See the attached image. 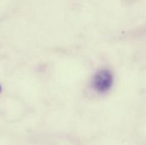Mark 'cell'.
<instances>
[{
	"label": "cell",
	"mask_w": 146,
	"mask_h": 145,
	"mask_svg": "<svg viewBox=\"0 0 146 145\" xmlns=\"http://www.w3.org/2000/svg\"><path fill=\"white\" fill-rule=\"evenodd\" d=\"M114 76L108 69H102L96 73L92 80V87L99 93H106L111 89Z\"/></svg>",
	"instance_id": "obj_1"
},
{
	"label": "cell",
	"mask_w": 146,
	"mask_h": 145,
	"mask_svg": "<svg viewBox=\"0 0 146 145\" xmlns=\"http://www.w3.org/2000/svg\"><path fill=\"white\" fill-rule=\"evenodd\" d=\"M2 92V87H1V85H0V93Z\"/></svg>",
	"instance_id": "obj_2"
}]
</instances>
